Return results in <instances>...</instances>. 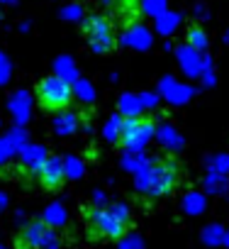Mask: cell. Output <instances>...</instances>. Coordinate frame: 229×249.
Listing matches in <instances>:
<instances>
[{"label":"cell","mask_w":229,"mask_h":249,"mask_svg":"<svg viewBox=\"0 0 229 249\" xmlns=\"http://www.w3.org/2000/svg\"><path fill=\"white\" fill-rule=\"evenodd\" d=\"M88 227H90V234H95V237L117 239L130 227V210L125 203L93 208V210H88Z\"/></svg>","instance_id":"cell-1"},{"label":"cell","mask_w":229,"mask_h":249,"mask_svg":"<svg viewBox=\"0 0 229 249\" xmlns=\"http://www.w3.org/2000/svg\"><path fill=\"white\" fill-rule=\"evenodd\" d=\"M137 188L149 193L151 198H161L178 186V166L176 161H156L147 164L137 176Z\"/></svg>","instance_id":"cell-2"},{"label":"cell","mask_w":229,"mask_h":249,"mask_svg":"<svg viewBox=\"0 0 229 249\" xmlns=\"http://www.w3.org/2000/svg\"><path fill=\"white\" fill-rule=\"evenodd\" d=\"M37 100L49 112H66L73 100V86L59 76H47L37 86Z\"/></svg>","instance_id":"cell-3"},{"label":"cell","mask_w":229,"mask_h":249,"mask_svg":"<svg viewBox=\"0 0 229 249\" xmlns=\"http://www.w3.org/2000/svg\"><path fill=\"white\" fill-rule=\"evenodd\" d=\"M83 32L90 39V49L98 54H107L114 49V30L107 18L102 15H88L83 20Z\"/></svg>","instance_id":"cell-4"},{"label":"cell","mask_w":229,"mask_h":249,"mask_svg":"<svg viewBox=\"0 0 229 249\" xmlns=\"http://www.w3.org/2000/svg\"><path fill=\"white\" fill-rule=\"evenodd\" d=\"M154 135V122L144 120V117H127L122 122V130H120V142L125 149L139 154L144 149V144L149 142V137Z\"/></svg>","instance_id":"cell-5"},{"label":"cell","mask_w":229,"mask_h":249,"mask_svg":"<svg viewBox=\"0 0 229 249\" xmlns=\"http://www.w3.org/2000/svg\"><path fill=\"white\" fill-rule=\"evenodd\" d=\"M17 244H20V249H42V247L56 249V247H59V237H54L44 222H30V225L20 232Z\"/></svg>","instance_id":"cell-6"},{"label":"cell","mask_w":229,"mask_h":249,"mask_svg":"<svg viewBox=\"0 0 229 249\" xmlns=\"http://www.w3.org/2000/svg\"><path fill=\"white\" fill-rule=\"evenodd\" d=\"M37 174H39L42 186H44V188H49V191L61 188V183H64V178H66L64 164H61V159H56V157H47V159L39 164Z\"/></svg>","instance_id":"cell-7"},{"label":"cell","mask_w":229,"mask_h":249,"mask_svg":"<svg viewBox=\"0 0 229 249\" xmlns=\"http://www.w3.org/2000/svg\"><path fill=\"white\" fill-rule=\"evenodd\" d=\"M178 64L183 66V71L188 76H202V61L205 56H200V52H195L193 47H178Z\"/></svg>","instance_id":"cell-8"},{"label":"cell","mask_w":229,"mask_h":249,"mask_svg":"<svg viewBox=\"0 0 229 249\" xmlns=\"http://www.w3.org/2000/svg\"><path fill=\"white\" fill-rule=\"evenodd\" d=\"M122 44L125 47H132V49H149L151 47V32L144 27V25H132L125 35H122Z\"/></svg>","instance_id":"cell-9"},{"label":"cell","mask_w":229,"mask_h":249,"mask_svg":"<svg viewBox=\"0 0 229 249\" xmlns=\"http://www.w3.org/2000/svg\"><path fill=\"white\" fill-rule=\"evenodd\" d=\"M161 90L168 95V100H171V103H180V100H185L188 95H193V90H190V88H185V86L176 83L173 78H164Z\"/></svg>","instance_id":"cell-10"},{"label":"cell","mask_w":229,"mask_h":249,"mask_svg":"<svg viewBox=\"0 0 229 249\" xmlns=\"http://www.w3.org/2000/svg\"><path fill=\"white\" fill-rule=\"evenodd\" d=\"M76 127H78V117L71 115V112H61L54 120V132L56 135H71V132H76Z\"/></svg>","instance_id":"cell-11"},{"label":"cell","mask_w":229,"mask_h":249,"mask_svg":"<svg viewBox=\"0 0 229 249\" xmlns=\"http://www.w3.org/2000/svg\"><path fill=\"white\" fill-rule=\"evenodd\" d=\"M178 25H180V15H178V13H168V10H164V13L156 18V30H159L161 35H171Z\"/></svg>","instance_id":"cell-12"},{"label":"cell","mask_w":229,"mask_h":249,"mask_svg":"<svg viewBox=\"0 0 229 249\" xmlns=\"http://www.w3.org/2000/svg\"><path fill=\"white\" fill-rule=\"evenodd\" d=\"M47 159V152H44V147H25L22 149V164L25 166H30V169H39V164Z\"/></svg>","instance_id":"cell-13"},{"label":"cell","mask_w":229,"mask_h":249,"mask_svg":"<svg viewBox=\"0 0 229 249\" xmlns=\"http://www.w3.org/2000/svg\"><path fill=\"white\" fill-rule=\"evenodd\" d=\"M54 66H56V76H59V78H64V81H68V83L78 81V71H76V66H73V61H71L68 56L56 59Z\"/></svg>","instance_id":"cell-14"},{"label":"cell","mask_w":229,"mask_h":249,"mask_svg":"<svg viewBox=\"0 0 229 249\" xmlns=\"http://www.w3.org/2000/svg\"><path fill=\"white\" fill-rule=\"evenodd\" d=\"M10 107H13V115L17 117V122H25V120H27V115H30V105H27V95H25L22 90L13 95Z\"/></svg>","instance_id":"cell-15"},{"label":"cell","mask_w":229,"mask_h":249,"mask_svg":"<svg viewBox=\"0 0 229 249\" xmlns=\"http://www.w3.org/2000/svg\"><path fill=\"white\" fill-rule=\"evenodd\" d=\"M188 47H193L195 52H205L207 49V35L197 27V25H193L190 30H188Z\"/></svg>","instance_id":"cell-16"},{"label":"cell","mask_w":229,"mask_h":249,"mask_svg":"<svg viewBox=\"0 0 229 249\" xmlns=\"http://www.w3.org/2000/svg\"><path fill=\"white\" fill-rule=\"evenodd\" d=\"M159 142L164 147H168V149H180V137H178V132L171 127V124H164V127L159 130Z\"/></svg>","instance_id":"cell-17"},{"label":"cell","mask_w":229,"mask_h":249,"mask_svg":"<svg viewBox=\"0 0 229 249\" xmlns=\"http://www.w3.org/2000/svg\"><path fill=\"white\" fill-rule=\"evenodd\" d=\"M47 227H61L66 222V210L61 205H51L47 213H44V220H42Z\"/></svg>","instance_id":"cell-18"},{"label":"cell","mask_w":229,"mask_h":249,"mask_svg":"<svg viewBox=\"0 0 229 249\" xmlns=\"http://www.w3.org/2000/svg\"><path fill=\"white\" fill-rule=\"evenodd\" d=\"M120 105H122V112H127L130 117H134V112H139V107L144 103H142V95H125L120 100Z\"/></svg>","instance_id":"cell-19"},{"label":"cell","mask_w":229,"mask_h":249,"mask_svg":"<svg viewBox=\"0 0 229 249\" xmlns=\"http://www.w3.org/2000/svg\"><path fill=\"white\" fill-rule=\"evenodd\" d=\"M76 95H78L83 103L95 100V90H93V86H90L88 81H83V78H78V81H76Z\"/></svg>","instance_id":"cell-20"},{"label":"cell","mask_w":229,"mask_h":249,"mask_svg":"<svg viewBox=\"0 0 229 249\" xmlns=\"http://www.w3.org/2000/svg\"><path fill=\"white\" fill-rule=\"evenodd\" d=\"M142 10H144L147 15L159 18V15L166 10V0H142Z\"/></svg>","instance_id":"cell-21"},{"label":"cell","mask_w":229,"mask_h":249,"mask_svg":"<svg viewBox=\"0 0 229 249\" xmlns=\"http://www.w3.org/2000/svg\"><path fill=\"white\" fill-rule=\"evenodd\" d=\"M61 18H64V20H68V22H76V20H81V18H83V8H81L78 3L64 5V8H61Z\"/></svg>","instance_id":"cell-22"},{"label":"cell","mask_w":229,"mask_h":249,"mask_svg":"<svg viewBox=\"0 0 229 249\" xmlns=\"http://www.w3.org/2000/svg\"><path fill=\"white\" fill-rule=\"evenodd\" d=\"M120 130H122V120L120 117H112L110 122H107V127H105V140H117L120 137Z\"/></svg>","instance_id":"cell-23"},{"label":"cell","mask_w":229,"mask_h":249,"mask_svg":"<svg viewBox=\"0 0 229 249\" xmlns=\"http://www.w3.org/2000/svg\"><path fill=\"white\" fill-rule=\"evenodd\" d=\"M64 171H66V176H81V174H83V164H81L78 159L68 157L66 164H64Z\"/></svg>","instance_id":"cell-24"},{"label":"cell","mask_w":229,"mask_h":249,"mask_svg":"<svg viewBox=\"0 0 229 249\" xmlns=\"http://www.w3.org/2000/svg\"><path fill=\"white\" fill-rule=\"evenodd\" d=\"M202 208H205V205H202V198H200L197 193H190V196L185 198V210H188V213H202Z\"/></svg>","instance_id":"cell-25"},{"label":"cell","mask_w":229,"mask_h":249,"mask_svg":"<svg viewBox=\"0 0 229 249\" xmlns=\"http://www.w3.org/2000/svg\"><path fill=\"white\" fill-rule=\"evenodd\" d=\"M205 242L207 244H219L222 242V230L219 227H207L205 230Z\"/></svg>","instance_id":"cell-26"},{"label":"cell","mask_w":229,"mask_h":249,"mask_svg":"<svg viewBox=\"0 0 229 249\" xmlns=\"http://www.w3.org/2000/svg\"><path fill=\"white\" fill-rule=\"evenodd\" d=\"M8 76H10V61L5 59V54L0 52V83H5L8 81Z\"/></svg>","instance_id":"cell-27"},{"label":"cell","mask_w":229,"mask_h":249,"mask_svg":"<svg viewBox=\"0 0 229 249\" xmlns=\"http://www.w3.org/2000/svg\"><path fill=\"white\" fill-rule=\"evenodd\" d=\"M122 249H142V242H139V237H134V239H127V244H122Z\"/></svg>","instance_id":"cell-28"},{"label":"cell","mask_w":229,"mask_h":249,"mask_svg":"<svg viewBox=\"0 0 229 249\" xmlns=\"http://www.w3.org/2000/svg\"><path fill=\"white\" fill-rule=\"evenodd\" d=\"M195 13H197L200 18H205V15H207V10H205V5H197V8H195Z\"/></svg>","instance_id":"cell-29"},{"label":"cell","mask_w":229,"mask_h":249,"mask_svg":"<svg viewBox=\"0 0 229 249\" xmlns=\"http://www.w3.org/2000/svg\"><path fill=\"white\" fill-rule=\"evenodd\" d=\"M0 3H8L10 5V3H15V0H0Z\"/></svg>","instance_id":"cell-30"},{"label":"cell","mask_w":229,"mask_h":249,"mask_svg":"<svg viewBox=\"0 0 229 249\" xmlns=\"http://www.w3.org/2000/svg\"><path fill=\"white\" fill-rule=\"evenodd\" d=\"M224 39H227V42H229V32H227V35H224Z\"/></svg>","instance_id":"cell-31"},{"label":"cell","mask_w":229,"mask_h":249,"mask_svg":"<svg viewBox=\"0 0 229 249\" xmlns=\"http://www.w3.org/2000/svg\"><path fill=\"white\" fill-rule=\"evenodd\" d=\"M227 244H229V237H227Z\"/></svg>","instance_id":"cell-32"}]
</instances>
